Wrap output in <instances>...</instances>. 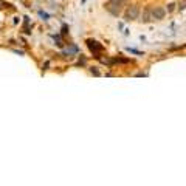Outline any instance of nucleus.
<instances>
[{
    "label": "nucleus",
    "instance_id": "1",
    "mask_svg": "<svg viewBox=\"0 0 186 186\" xmlns=\"http://www.w3.org/2000/svg\"><path fill=\"white\" fill-rule=\"evenodd\" d=\"M138 14H140V8L138 5H130L126 11V14H124V20H135V19H138Z\"/></svg>",
    "mask_w": 186,
    "mask_h": 186
},
{
    "label": "nucleus",
    "instance_id": "2",
    "mask_svg": "<svg viewBox=\"0 0 186 186\" xmlns=\"http://www.w3.org/2000/svg\"><path fill=\"white\" fill-rule=\"evenodd\" d=\"M87 47H89L90 51L95 53V54H99V53L104 50V47H102L98 40H93V39H87Z\"/></svg>",
    "mask_w": 186,
    "mask_h": 186
},
{
    "label": "nucleus",
    "instance_id": "3",
    "mask_svg": "<svg viewBox=\"0 0 186 186\" xmlns=\"http://www.w3.org/2000/svg\"><path fill=\"white\" fill-rule=\"evenodd\" d=\"M105 8H107L109 13H112L113 16L118 17V16H120V13H121V3H118V2H110L109 5L105 6Z\"/></svg>",
    "mask_w": 186,
    "mask_h": 186
},
{
    "label": "nucleus",
    "instance_id": "4",
    "mask_svg": "<svg viewBox=\"0 0 186 186\" xmlns=\"http://www.w3.org/2000/svg\"><path fill=\"white\" fill-rule=\"evenodd\" d=\"M152 13H154V19H155V20H161V19L165 17L166 11L163 9V8H160V6H157V8L152 9Z\"/></svg>",
    "mask_w": 186,
    "mask_h": 186
},
{
    "label": "nucleus",
    "instance_id": "5",
    "mask_svg": "<svg viewBox=\"0 0 186 186\" xmlns=\"http://www.w3.org/2000/svg\"><path fill=\"white\" fill-rule=\"evenodd\" d=\"M150 20H154V13H152L150 8H147L146 11H144V16L141 19V22L143 24H147V22H150Z\"/></svg>",
    "mask_w": 186,
    "mask_h": 186
},
{
    "label": "nucleus",
    "instance_id": "6",
    "mask_svg": "<svg viewBox=\"0 0 186 186\" xmlns=\"http://www.w3.org/2000/svg\"><path fill=\"white\" fill-rule=\"evenodd\" d=\"M65 53H67V54H71V53H78V47H76V45H73V47H70Z\"/></svg>",
    "mask_w": 186,
    "mask_h": 186
},
{
    "label": "nucleus",
    "instance_id": "7",
    "mask_svg": "<svg viewBox=\"0 0 186 186\" xmlns=\"http://www.w3.org/2000/svg\"><path fill=\"white\" fill-rule=\"evenodd\" d=\"M178 9H180V11L186 9V0H183V2H180V5H178Z\"/></svg>",
    "mask_w": 186,
    "mask_h": 186
},
{
    "label": "nucleus",
    "instance_id": "8",
    "mask_svg": "<svg viewBox=\"0 0 186 186\" xmlns=\"http://www.w3.org/2000/svg\"><path fill=\"white\" fill-rule=\"evenodd\" d=\"M90 71H92L95 76H99V71H98V68H96V67H92V68H90Z\"/></svg>",
    "mask_w": 186,
    "mask_h": 186
},
{
    "label": "nucleus",
    "instance_id": "9",
    "mask_svg": "<svg viewBox=\"0 0 186 186\" xmlns=\"http://www.w3.org/2000/svg\"><path fill=\"white\" fill-rule=\"evenodd\" d=\"M174 9H175V3H169V5H168V11L171 13V11H174Z\"/></svg>",
    "mask_w": 186,
    "mask_h": 186
},
{
    "label": "nucleus",
    "instance_id": "10",
    "mask_svg": "<svg viewBox=\"0 0 186 186\" xmlns=\"http://www.w3.org/2000/svg\"><path fill=\"white\" fill-rule=\"evenodd\" d=\"M54 40H56V42H58V45H59V47H62V40H60V37L59 36H54Z\"/></svg>",
    "mask_w": 186,
    "mask_h": 186
},
{
    "label": "nucleus",
    "instance_id": "11",
    "mask_svg": "<svg viewBox=\"0 0 186 186\" xmlns=\"http://www.w3.org/2000/svg\"><path fill=\"white\" fill-rule=\"evenodd\" d=\"M39 14H40V16L44 17V20H48V14H47V13H44V11H40Z\"/></svg>",
    "mask_w": 186,
    "mask_h": 186
},
{
    "label": "nucleus",
    "instance_id": "12",
    "mask_svg": "<svg viewBox=\"0 0 186 186\" xmlns=\"http://www.w3.org/2000/svg\"><path fill=\"white\" fill-rule=\"evenodd\" d=\"M67 30H68V28H67V25H64V26H62V34H67V33H68Z\"/></svg>",
    "mask_w": 186,
    "mask_h": 186
},
{
    "label": "nucleus",
    "instance_id": "13",
    "mask_svg": "<svg viewBox=\"0 0 186 186\" xmlns=\"http://www.w3.org/2000/svg\"><path fill=\"white\" fill-rule=\"evenodd\" d=\"M110 2H118V3H123L124 0H110Z\"/></svg>",
    "mask_w": 186,
    "mask_h": 186
}]
</instances>
